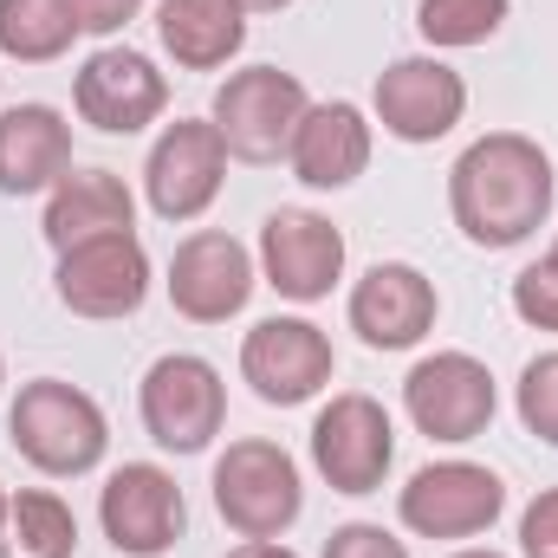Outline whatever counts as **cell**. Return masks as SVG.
Wrapping results in <instances>:
<instances>
[{
    "instance_id": "obj_1",
    "label": "cell",
    "mask_w": 558,
    "mask_h": 558,
    "mask_svg": "<svg viewBox=\"0 0 558 558\" xmlns=\"http://www.w3.org/2000/svg\"><path fill=\"white\" fill-rule=\"evenodd\" d=\"M553 202H558L553 156L526 131H487L448 169V215H454L461 241L481 247V254L526 247L553 221Z\"/></svg>"
},
{
    "instance_id": "obj_2",
    "label": "cell",
    "mask_w": 558,
    "mask_h": 558,
    "mask_svg": "<svg viewBox=\"0 0 558 558\" xmlns=\"http://www.w3.org/2000/svg\"><path fill=\"white\" fill-rule=\"evenodd\" d=\"M7 441L46 481H85L111 454V416L98 410L92 390H78L65 377H33V384H20V397L7 410Z\"/></svg>"
},
{
    "instance_id": "obj_3",
    "label": "cell",
    "mask_w": 558,
    "mask_h": 558,
    "mask_svg": "<svg viewBox=\"0 0 558 558\" xmlns=\"http://www.w3.org/2000/svg\"><path fill=\"white\" fill-rule=\"evenodd\" d=\"M215 513L241 533V539H286L305 513V481L299 461L267 441V435H241L215 454Z\"/></svg>"
},
{
    "instance_id": "obj_4",
    "label": "cell",
    "mask_w": 558,
    "mask_h": 558,
    "mask_svg": "<svg viewBox=\"0 0 558 558\" xmlns=\"http://www.w3.org/2000/svg\"><path fill=\"white\" fill-rule=\"evenodd\" d=\"M137 416L162 454H208L228 428V384L202 351H162L137 384Z\"/></svg>"
},
{
    "instance_id": "obj_5",
    "label": "cell",
    "mask_w": 558,
    "mask_h": 558,
    "mask_svg": "<svg viewBox=\"0 0 558 558\" xmlns=\"http://www.w3.org/2000/svg\"><path fill=\"white\" fill-rule=\"evenodd\" d=\"M312 111V92L299 72L286 65H241L215 85V105H208V124L221 131L234 162H279L299 124Z\"/></svg>"
},
{
    "instance_id": "obj_6",
    "label": "cell",
    "mask_w": 558,
    "mask_h": 558,
    "mask_svg": "<svg viewBox=\"0 0 558 558\" xmlns=\"http://www.w3.org/2000/svg\"><path fill=\"white\" fill-rule=\"evenodd\" d=\"M500 513H507V481L494 468L468 461V454L416 468L397 494V520L416 539H441V546H468V539L494 533Z\"/></svg>"
},
{
    "instance_id": "obj_7",
    "label": "cell",
    "mask_w": 558,
    "mask_h": 558,
    "mask_svg": "<svg viewBox=\"0 0 558 558\" xmlns=\"http://www.w3.org/2000/svg\"><path fill=\"white\" fill-rule=\"evenodd\" d=\"M228 143L208 118H175L162 124L149 156H143V202L156 221L169 228H189L202 221L215 202H221V182H228Z\"/></svg>"
},
{
    "instance_id": "obj_8",
    "label": "cell",
    "mask_w": 558,
    "mask_h": 558,
    "mask_svg": "<svg viewBox=\"0 0 558 558\" xmlns=\"http://www.w3.org/2000/svg\"><path fill=\"white\" fill-rule=\"evenodd\" d=\"M312 468L331 494H377L397 468V422L377 397L364 390H338L318 416H312Z\"/></svg>"
},
{
    "instance_id": "obj_9",
    "label": "cell",
    "mask_w": 558,
    "mask_h": 558,
    "mask_svg": "<svg viewBox=\"0 0 558 558\" xmlns=\"http://www.w3.org/2000/svg\"><path fill=\"white\" fill-rule=\"evenodd\" d=\"M494 410H500V390L474 351H428L403 377V416L416 422V435L441 448L481 441L494 428Z\"/></svg>"
},
{
    "instance_id": "obj_10",
    "label": "cell",
    "mask_w": 558,
    "mask_h": 558,
    "mask_svg": "<svg viewBox=\"0 0 558 558\" xmlns=\"http://www.w3.org/2000/svg\"><path fill=\"white\" fill-rule=\"evenodd\" d=\"M72 111H78V124H92L98 137H143V131L162 124V111H169V78H162V65H156L149 52L105 39V46L85 52V65L72 72Z\"/></svg>"
},
{
    "instance_id": "obj_11",
    "label": "cell",
    "mask_w": 558,
    "mask_h": 558,
    "mask_svg": "<svg viewBox=\"0 0 558 558\" xmlns=\"http://www.w3.org/2000/svg\"><path fill=\"white\" fill-rule=\"evenodd\" d=\"M260 286V260L247 241H234L228 228H195L175 241L169 254V274H162V292L169 305L189 318V325H228L247 312Z\"/></svg>"
},
{
    "instance_id": "obj_12",
    "label": "cell",
    "mask_w": 558,
    "mask_h": 558,
    "mask_svg": "<svg viewBox=\"0 0 558 558\" xmlns=\"http://www.w3.org/2000/svg\"><path fill=\"white\" fill-rule=\"evenodd\" d=\"M338 351L325 338V325L299 318V312H274L241 338V384L267 403V410H299L318 390H331Z\"/></svg>"
},
{
    "instance_id": "obj_13",
    "label": "cell",
    "mask_w": 558,
    "mask_h": 558,
    "mask_svg": "<svg viewBox=\"0 0 558 558\" xmlns=\"http://www.w3.org/2000/svg\"><path fill=\"white\" fill-rule=\"evenodd\" d=\"M461 118H468V78L441 52H403L371 85V124H384V137L410 149L441 143Z\"/></svg>"
},
{
    "instance_id": "obj_14",
    "label": "cell",
    "mask_w": 558,
    "mask_h": 558,
    "mask_svg": "<svg viewBox=\"0 0 558 558\" xmlns=\"http://www.w3.org/2000/svg\"><path fill=\"white\" fill-rule=\"evenodd\" d=\"M98 526L111 553L124 558H169L189 533V500L162 461H124L98 487Z\"/></svg>"
},
{
    "instance_id": "obj_15",
    "label": "cell",
    "mask_w": 558,
    "mask_h": 558,
    "mask_svg": "<svg viewBox=\"0 0 558 558\" xmlns=\"http://www.w3.org/2000/svg\"><path fill=\"white\" fill-rule=\"evenodd\" d=\"M254 260H260V286H274L279 299L318 305V299H331V286L344 279L351 247H344V234H338L331 215H318V208H274V215L260 221Z\"/></svg>"
},
{
    "instance_id": "obj_16",
    "label": "cell",
    "mask_w": 558,
    "mask_h": 558,
    "mask_svg": "<svg viewBox=\"0 0 558 558\" xmlns=\"http://www.w3.org/2000/svg\"><path fill=\"white\" fill-rule=\"evenodd\" d=\"M149 247L137 234H105V241H85V247H65L59 267H52V292L72 318H92V325H111V318H131L149 299Z\"/></svg>"
},
{
    "instance_id": "obj_17",
    "label": "cell",
    "mask_w": 558,
    "mask_h": 558,
    "mask_svg": "<svg viewBox=\"0 0 558 558\" xmlns=\"http://www.w3.org/2000/svg\"><path fill=\"white\" fill-rule=\"evenodd\" d=\"M344 318H351L364 351H416L422 338L435 331V318H441V292L410 260H377L371 274L351 286Z\"/></svg>"
},
{
    "instance_id": "obj_18",
    "label": "cell",
    "mask_w": 558,
    "mask_h": 558,
    "mask_svg": "<svg viewBox=\"0 0 558 558\" xmlns=\"http://www.w3.org/2000/svg\"><path fill=\"white\" fill-rule=\"evenodd\" d=\"M371 149H377V124H371L364 105H351V98H325L318 105L312 98L299 137L286 149V169H292V182L325 195V189H351L371 169Z\"/></svg>"
},
{
    "instance_id": "obj_19",
    "label": "cell",
    "mask_w": 558,
    "mask_h": 558,
    "mask_svg": "<svg viewBox=\"0 0 558 558\" xmlns=\"http://www.w3.org/2000/svg\"><path fill=\"white\" fill-rule=\"evenodd\" d=\"M39 234L52 254L65 247H85V241H105V234H137V195L118 169H65L52 189H46V215H39Z\"/></svg>"
},
{
    "instance_id": "obj_20",
    "label": "cell",
    "mask_w": 558,
    "mask_h": 558,
    "mask_svg": "<svg viewBox=\"0 0 558 558\" xmlns=\"http://www.w3.org/2000/svg\"><path fill=\"white\" fill-rule=\"evenodd\" d=\"M72 169V124L59 105L0 111V195H46Z\"/></svg>"
},
{
    "instance_id": "obj_21",
    "label": "cell",
    "mask_w": 558,
    "mask_h": 558,
    "mask_svg": "<svg viewBox=\"0 0 558 558\" xmlns=\"http://www.w3.org/2000/svg\"><path fill=\"white\" fill-rule=\"evenodd\" d=\"M156 39L182 72H221L247 46L241 0H156Z\"/></svg>"
},
{
    "instance_id": "obj_22",
    "label": "cell",
    "mask_w": 558,
    "mask_h": 558,
    "mask_svg": "<svg viewBox=\"0 0 558 558\" xmlns=\"http://www.w3.org/2000/svg\"><path fill=\"white\" fill-rule=\"evenodd\" d=\"M78 553V513L52 487H20L7 500L0 558H72Z\"/></svg>"
},
{
    "instance_id": "obj_23",
    "label": "cell",
    "mask_w": 558,
    "mask_h": 558,
    "mask_svg": "<svg viewBox=\"0 0 558 558\" xmlns=\"http://www.w3.org/2000/svg\"><path fill=\"white\" fill-rule=\"evenodd\" d=\"M78 20L65 0H0V59L13 65H59L72 52Z\"/></svg>"
},
{
    "instance_id": "obj_24",
    "label": "cell",
    "mask_w": 558,
    "mask_h": 558,
    "mask_svg": "<svg viewBox=\"0 0 558 558\" xmlns=\"http://www.w3.org/2000/svg\"><path fill=\"white\" fill-rule=\"evenodd\" d=\"M513 0H416V33L428 52H468L487 46L507 26Z\"/></svg>"
},
{
    "instance_id": "obj_25",
    "label": "cell",
    "mask_w": 558,
    "mask_h": 558,
    "mask_svg": "<svg viewBox=\"0 0 558 558\" xmlns=\"http://www.w3.org/2000/svg\"><path fill=\"white\" fill-rule=\"evenodd\" d=\"M513 410L526 422V435H539L546 448H558V351H539V357L520 371Z\"/></svg>"
},
{
    "instance_id": "obj_26",
    "label": "cell",
    "mask_w": 558,
    "mask_h": 558,
    "mask_svg": "<svg viewBox=\"0 0 558 558\" xmlns=\"http://www.w3.org/2000/svg\"><path fill=\"white\" fill-rule=\"evenodd\" d=\"M513 318L533 331H558V260H533L513 274Z\"/></svg>"
},
{
    "instance_id": "obj_27",
    "label": "cell",
    "mask_w": 558,
    "mask_h": 558,
    "mask_svg": "<svg viewBox=\"0 0 558 558\" xmlns=\"http://www.w3.org/2000/svg\"><path fill=\"white\" fill-rule=\"evenodd\" d=\"M318 558H410V546L397 533H384L377 520H344V526H331Z\"/></svg>"
},
{
    "instance_id": "obj_28",
    "label": "cell",
    "mask_w": 558,
    "mask_h": 558,
    "mask_svg": "<svg viewBox=\"0 0 558 558\" xmlns=\"http://www.w3.org/2000/svg\"><path fill=\"white\" fill-rule=\"evenodd\" d=\"M520 558H558V487H539L520 507Z\"/></svg>"
},
{
    "instance_id": "obj_29",
    "label": "cell",
    "mask_w": 558,
    "mask_h": 558,
    "mask_svg": "<svg viewBox=\"0 0 558 558\" xmlns=\"http://www.w3.org/2000/svg\"><path fill=\"white\" fill-rule=\"evenodd\" d=\"M65 7H72L78 33H92V39H118L143 13V0H65Z\"/></svg>"
},
{
    "instance_id": "obj_30",
    "label": "cell",
    "mask_w": 558,
    "mask_h": 558,
    "mask_svg": "<svg viewBox=\"0 0 558 558\" xmlns=\"http://www.w3.org/2000/svg\"><path fill=\"white\" fill-rule=\"evenodd\" d=\"M228 558H299V553H292L286 539H241Z\"/></svg>"
},
{
    "instance_id": "obj_31",
    "label": "cell",
    "mask_w": 558,
    "mask_h": 558,
    "mask_svg": "<svg viewBox=\"0 0 558 558\" xmlns=\"http://www.w3.org/2000/svg\"><path fill=\"white\" fill-rule=\"evenodd\" d=\"M448 558H507V553H494V546H454Z\"/></svg>"
},
{
    "instance_id": "obj_32",
    "label": "cell",
    "mask_w": 558,
    "mask_h": 558,
    "mask_svg": "<svg viewBox=\"0 0 558 558\" xmlns=\"http://www.w3.org/2000/svg\"><path fill=\"white\" fill-rule=\"evenodd\" d=\"M247 13H279V7H292V0H241Z\"/></svg>"
},
{
    "instance_id": "obj_33",
    "label": "cell",
    "mask_w": 558,
    "mask_h": 558,
    "mask_svg": "<svg viewBox=\"0 0 558 558\" xmlns=\"http://www.w3.org/2000/svg\"><path fill=\"white\" fill-rule=\"evenodd\" d=\"M7 500H13V494H7V481H0V526H7Z\"/></svg>"
},
{
    "instance_id": "obj_34",
    "label": "cell",
    "mask_w": 558,
    "mask_h": 558,
    "mask_svg": "<svg viewBox=\"0 0 558 558\" xmlns=\"http://www.w3.org/2000/svg\"><path fill=\"white\" fill-rule=\"evenodd\" d=\"M0 397H7V357H0Z\"/></svg>"
},
{
    "instance_id": "obj_35",
    "label": "cell",
    "mask_w": 558,
    "mask_h": 558,
    "mask_svg": "<svg viewBox=\"0 0 558 558\" xmlns=\"http://www.w3.org/2000/svg\"><path fill=\"white\" fill-rule=\"evenodd\" d=\"M553 260H558V241H553Z\"/></svg>"
}]
</instances>
